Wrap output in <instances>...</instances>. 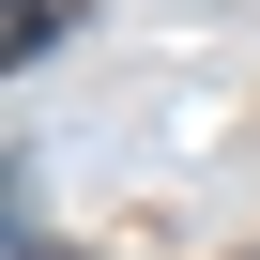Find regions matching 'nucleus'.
Returning <instances> with one entry per match:
<instances>
[{
    "mask_svg": "<svg viewBox=\"0 0 260 260\" xmlns=\"http://www.w3.org/2000/svg\"><path fill=\"white\" fill-rule=\"evenodd\" d=\"M61 31H77V0H16V16H0V46H16V61H61Z\"/></svg>",
    "mask_w": 260,
    "mask_h": 260,
    "instance_id": "f257e3e1",
    "label": "nucleus"
}]
</instances>
